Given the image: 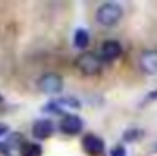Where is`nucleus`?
Wrapping results in <instances>:
<instances>
[{
  "label": "nucleus",
  "instance_id": "4468645a",
  "mask_svg": "<svg viewBox=\"0 0 157 156\" xmlns=\"http://www.w3.org/2000/svg\"><path fill=\"white\" fill-rule=\"evenodd\" d=\"M7 130H9V129H7V125L0 123V136H6V134H7Z\"/></svg>",
  "mask_w": 157,
  "mask_h": 156
},
{
  "label": "nucleus",
  "instance_id": "f257e3e1",
  "mask_svg": "<svg viewBox=\"0 0 157 156\" xmlns=\"http://www.w3.org/2000/svg\"><path fill=\"white\" fill-rule=\"evenodd\" d=\"M122 7L115 4V2H106V4H102V6H99V9H97V13H95V18H97V22L101 24V26H104V28H112V26H115L119 20L122 18Z\"/></svg>",
  "mask_w": 157,
  "mask_h": 156
},
{
  "label": "nucleus",
  "instance_id": "9d476101",
  "mask_svg": "<svg viewBox=\"0 0 157 156\" xmlns=\"http://www.w3.org/2000/svg\"><path fill=\"white\" fill-rule=\"evenodd\" d=\"M40 154H42V149L37 143H26L20 149V156H40Z\"/></svg>",
  "mask_w": 157,
  "mask_h": 156
},
{
  "label": "nucleus",
  "instance_id": "f03ea898",
  "mask_svg": "<svg viewBox=\"0 0 157 156\" xmlns=\"http://www.w3.org/2000/svg\"><path fill=\"white\" fill-rule=\"evenodd\" d=\"M77 68L84 76H97L102 70V59L91 51H84L77 57Z\"/></svg>",
  "mask_w": 157,
  "mask_h": 156
},
{
  "label": "nucleus",
  "instance_id": "0eeeda50",
  "mask_svg": "<svg viewBox=\"0 0 157 156\" xmlns=\"http://www.w3.org/2000/svg\"><path fill=\"white\" fill-rule=\"evenodd\" d=\"M60 130L70 136L78 134L82 130V119L75 114H64V117L60 119Z\"/></svg>",
  "mask_w": 157,
  "mask_h": 156
},
{
  "label": "nucleus",
  "instance_id": "423d86ee",
  "mask_svg": "<svg viewBox=\"0 0 157 156\" xmlns=\"http://www.w3.org/2000/svg\"><path fill=\"white\" fill-rule=\"evenodd\" d=\"M82 147H84V151L88 154H91V156H101L104 153V142L99 136H95V134L84 136L82 138Z\"/></svg>",
  "mask_w": 157,
  "mask_h": 156
},
{
  "label": "nucleus",
  "instance_id": "f8f14e48",
  "mask_svg": "<svg viewBox=\"0 0 157 156\" xmlns=\"http://www.w3.org/2000/svg\"><path fill=\"white\" fill-rule=\"evenodd\" d=\"M110 156H126V149L122 145H115L112 151H110Z\"/></svg>",
  "mask_w": 157,
  "mask_h": 156
},
{
  "label": "nucleus",
  "instance_id": "20e7f679",
  "mask_svg": "<svg viewBox=\"0 0 157 156\" xmlns=\"http://www.w3.org/2000/svg\"><path fill=\"white\" fill-rule=\"evenodd\" d=\"M139 66L144 74L148 76H155L157 74V50H146L141 53L139 59Z\"/></svg>",
  "mask_w": 157,
  "mask_h": 156
},
{
  "label": "nucleus",
  "instance_id": "2eb2a0df",
  "mask_svg": "<svg viewBox=\"0 0 157 156\" xmlns=\"http://www.w3.org/2000/svg\"><path fill=\"white\" fill-rule=\"evenodd\" d=\"M0 101H2V96H0Z\"/></svg>",
  "mask_w": 157,
  "mask_h": 156
},
{
  "label": "nucleus",
  "instance_id": "6e6552de",
  "mask_svg": "<svg viewBox=\"0 0 157 156\" xmlns=\"http://www.w3.org/2000/svg\"><path fill=\"white\" fill-rule=\"evenodd\" d=\"M53 134V123L49 119H37L33 123V136L37 140H46Z\"/></svg>",
  "mask_w": 157,
  "mask_h": 156
},
{
  "label": "nucleus",
  "instance_id": "7ed1b4c3",
  "mask_svg": "<svg viewBox=\"0 0 157 156\" xmlns=\"http://www.w3.org/2000/svg\"><path fill=\"white\" fill-rule=\"evenodd\" d=\"M62 86H64V81L60 76H57V74H53V72H49V74H44L42 77L39 79V88L40 92H44V94H49V96H53V94H59L60 90H62Z\"/></svg>",
  "mask_w": 157,
  "mask_h": 156
},
{
  "label": "nucleus",
  "instance_id": "ddd939ff",
  "mask_svg": "<svg viewBox=\"0 0 157 156\" xmlns=\"http://www.w3.org/2000/svg\"><path fill=\"white\" fill-rule=\"evenodd\" d=\"M157 99V90L155 92H152V94H148V96H146V99H144V101H146V103H148V101H155Z\"/></svg>",
  "mask_w": 157,
  "mask_h": 156
},
{
  "label": "nucleus",
  "instance_id": "9b49d317",
  "mask_svg": "<svg viewBox=\"0 0 157 156\" xmlns=\"http://www.w3.org/2000/svg\"><path fill=\"white\" fill-rule=\"evenodd\" d=\"M141 136H143V132H141L139 129H130V130L124 132V140H126V142H133V140H137V138H141Z\"/></svg>",
  "mask_w": 157,
  "mask_h": 156
},
{
  "label": "nucleus",
  "instance_id": "1a4fd4ad",
  "mask_svg": "<svg viewBox=\"0 0 157 156\" xmlns=\"http://www.w3.org/2000/svg\"><path fill=\"white\" fill-rule=\"evenodd\" d=\"M73 42H75V46L77 48H88V44H90V35H88V31L86 30H77L75 31V37H73Z\"/></svg>",
  "mask_w": 157,
  "mask_h": 156
},
{
  "label": "nucleus",
  "instance_id": "39448f33",
  "mask_svg": "<svg viewBox=\"0 0 157 156\" xmlns=\"http://www.w3.org/2000/svg\"><path fill=\"white\" fill-rule=\"evenodd\" d=\"M121 53H122V46L117 40H104L101 46V59L106 63H112V61L119 59Z\"/></svg>",
  "mask_w": 157,
  "mask_h": 156
}]
</instances>
